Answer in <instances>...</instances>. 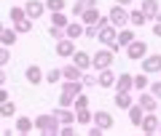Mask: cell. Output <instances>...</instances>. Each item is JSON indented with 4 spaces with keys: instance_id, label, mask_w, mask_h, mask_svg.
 Returning a JSON list of instances; mask_svg holds the SVG:
<instances>
[{
    "instance_id": "1",
    "label": "cell",
    "mask_w": 161,
    "mask_h": 136,
    "mask_svg": "<svg viewBox=\"0 0 161 136\" xmlns=\"http://www.w3.org/2000/svg\"><path fill=\"white\" fill-rule=\"evenodd\" d=\"M59 88H62L59 91V107H73V99L83 91V83L80 80H62Z\"/></svg>"
},
{
    "instance_id": "2",
    "label": "cell",
    "mask_w": 161,
    "mask_h": 136,
    "mask_svg": "<svg viewBox=\"0 0 161 136\" xmlns=\"http://www.w3.org/2000/svg\"><path fill=\"white\" fill-rule=\"evenodd\" d=\"M32 123H35V131H40L43 136H57L59 133V120L54 112L51 115H38Z\"/></svg>"
},
{
    "instance_id": "3",
    "label": "cell",
    "mask_w": 161,
    "mask_h": 136,
    "mask_svg": "<svg viewBox=\"0 0 161 136\" xmlns=\"http://www.w3.org/2000/svg\"><path fill=\"white\" fill-rule=\"evenodd\" d=\"M115 38H118V27H113V24H102V27H97V43L99 45H108V48H113L115 45Z\"/></svg>"
},
{
    "instance_id": "4",
    "label": "cell",
    "mask_w": 161,
    "mask_h": 136,
    "mask_svg": "<svg viewBox=\"0 0 161 136\" xmlns=\"http://www.w3.org/2000/svg\"><path fill=\"white\" fill-rule=\"evenodd\" d=\"M115 62V53L110 51L108 45L105 48H99L97 53H92V69H105V67H113Z\"/></svg>"
},
{
    "instance_id": "5",
    "label": "cell",
    "mask_w": 161,
    "mask_h": 136,
    "mask_svg": "<svg viewBox=\"0 0 161 136\" xmlns=\"http://www.w3.org/2000/svg\"><path fill=\"white\" fill-rule=\"evenodd\" d=\"M108 19H110V24L113 27H126L129 24V11H126V6H121V3H113V8L108 11Z\"/></svg>"
},
{
    "instance_id": "6",
    "label": "cell",
    "mask_w": 161,
    "mask_h": 136,
    "mask_svg": "<svg viewBox=\"0 0 161 136\" xmlns=\"http://www.w3.org/2000/svg\"><path fill=\"white\" fill-rule=\"evenodd\" d=\"M134 38H137V35H134V29L129 27V24H126V27H121V29H118V38H115V45L110 48V51H113V53H118L121 48H126V45L132 43Z\"/></svg>"
},
{
    "instance_id": "7",
    "label": "cell",
    "mask_w": 161,
    "mask_h": 136,
    "mask_svg": "<svg viewBox=\"0 0 161 136\" xmlns=\"http://www.w3.org/2000/svg\"><path fill=\"white\" fill-rule=\"evenodd\" d=\"M113 115L108 112V109H97V112H92V125H97V128H102V131H110L113 128Z\"/></svg>"
},
{
    "instance_id": "8",
    "label": "cell",
    "mask_w": 161,
    "mask_h": 136,
    "mask_svg": "<svg viewBox=\"0 0 161 136\" xmlns=\"http://www.w3.org/2000/svg\"><path fill=\"white\" fill-rule=\"evenodd\" d=\"M140 62H142V72H148V75L161 72V53H145Z\"/></svg>"
},
{
    "instance_id": "9",
    "label": "cell",
    "mask_w": 161,
    "mask_h": 136,
    "mask_svg": "<svg viewBox=\"0 0 161 136\" xmlns=\"http://www.w3.org/2000/svg\"><path fill=\"white\" fill-rule=\"evenodd\" d=\"M145 53H148V43H145V40H137V38H134L132 43L126 45V56L132 59V62H140Z\"/></svg>"
},
{
    "instance_id": "10",
    "label": "cell",
    "mask_w": 161,
    "mask_h": 136,
    "mask_svg": "<svg viewBox=\"0 0 161 136\" xmlns=\"http://www.w3.org/2000/svg\"><path fill=\"white\" fill-rule=\"evenodd\" d=\"M137 104L145 109V112H156V109H158V99H156V96L150 93L148 88H145V91H140V96H137Z\"/></svg>"
},
{
    "instance_id": "11",
    "label": "cell",
    "mask_w": 161,
    "mask_h": 136,
    "mask_svg": "<svg viewBox=\"0 0 161 136\" xmlns=\"http://www.w3.org/2000/svg\"><path fill=\"white\" fill-rule=\"evenodd\" d=\"M24 13H27L32 22H38V19L46 13V6H43L40 0H24Z\"/></svg>"
},
{
    "instance_id": "12",
    "label": "cell",
    "mask_w": 161,
    "mask_h": 136,
    "mask_svg": "<svg viewBox=\"0 0 161 136\" xmlns=\"http://www.w3.org/2000/svg\"><path fill=\"white\" fill-rule=\"evenodd\" d=\"M156 128H158V118H156V112H145V115H142V123H140L142 136H153Z\"/></svg>"
},
{
    "instance_id": "13",
    "label": "cell",
    "mask_w": 161,
    "mask_h": 136,
    "mask_svg": "<svg viewBox=\"0 0 161 136\" xmlns=\"http://www.w3.org/2000/svg\"><path fill=\"white\" fill-rule=\"evenodd\" d=\"M73 51H75V40H70V38H59L57 40V56L59 59H70Z\"/></svg>"
},
{
    "instance_id": "14",
    "label": "cell",
    "mask_w": 161,
    "mask_h": 136,
    "mask_svg": "<svg viewBox=\"0 0 161 136\" xmlns=\"http://www.w3.org/2000/svg\"><path fill=\"white\" fill-rule=\"evenodd\" d=\"M113 83H115V72H113V67L97 69V85H99V88H113Z\"/></svg>"
},
{
    "instance_id": "15",
    "label": "cell",
    "mask_w": 161,
    "mask_h": 136,
    "mask_svg": "<svg viewBox=\"0 0 161 136\" xmlns=\"http://www.w3.org/2000/svg\"><path fill=\"white\" fill-rule=\"evenodd\" d=\"M64 38H70V40H80V38H83V22H80V19L67 22V24H64Z\"/></svg>"
},
{
    "instance_id": "16",
    "label": "cell",
    "mask_w": 161,
    "mask_h": 136,
    "mask_svg": "<svg viewBox=\"0 0 161 136\" xmlns=\"http://www.w3.org/2000/svg\"><path fill=\"white\" fill-rule=\"evenodd\" d=\"M70 59H73V64H75V67H80L83 72H86V69H92V53H86V51H78V48H75Z\"/></svg>"
},
{
    "instance_id": "17",
    "label": "cell",
    "mask_w": 161,
    "mask_h": 136,
    "mask_svg": "<svg viewBox=\"0 0 161 136\" xmlns=\"http://www.w3.org/2000/svg\"><path fill=\"white\" fill-rule=\"evenodd\" d=\"M24 78H27L30 85H40L43 83V69H40L38 64H30V67L24 69Z\"/></svg>"
},
{
    "instance_id": "18",
    "label": "cell",
    "mask_w": 161,
    "mask_h": 136,
    "mask_svg": "<svg viewBox=\"0 0 161 136\" xmlns=\"http://www.w3.org/2000/svg\"><path fill=\"white\" fill-rule=\"evenodd\" d=\"M113 104L118 109H129L134 104V99H132V91H115V99H113Z\"/></svg>"
},
{
    "instance_id": "19",
    "label": "cell",
    "mask_w": 161,
    "mask_h": 136,
    "mask_svg": "<svg viewBox=\"0 0 161 136\" xmlns=\"http://www.w3.org/2000/svg\"><path fill=\"white\" fill-rule=\"evenodd\" d=\"M14 131L16 133H22V136H27V133H32L35 131V123H32V118H16V123H14Z\"/></svg>"
},
{
    "instance_id": "20",
    "label": "cell",
    "mask_w": 161,
    "mask_h": 136,
    "mask_svg": "<svg viewBox=\"0 0 161 136\" xmlns=\"http://www.w3.org/2000/svg\"><path fill=\"white\" fill-rule=\"evenodd\" d=\"M140 11L148 16V22H153L156 13L161 11V6H158V0H142V3H140Z\"/></svg>"
},
{
    "instance_id": "21",
    "label": "cell",
    "mask_w": 161,
    "mask_h": 136,
    "mask_svg": "<svg viewBox=\"0 0 161 136\" xmlns=\"http://www.w3.org/2000/svg\"><path fill=\"white\" fill-rule=\"evenodd\" d=\"M113 88H115V91H134V88H132V75H129V72H121V75H115V83H113Z\"/></svg>"
},
{
    "instance_id": "22",
    "label": "cell",
    "mask_w": 161,
    "mask_h": 136,
    "mask_svg": "<svg viewBox=\"0 0 161 136\" xmlns=\"http://www.w3.org/2000/svg\"><path fill=\"white\" fill-rule=\"evenodd\" d=\"M126 112H129V123H132V125H134V128H140V123H142V115H145V109H142V107H140V104H137V102H134V104H132V107H129V109H126Z\"/></svg>"
},
{
    "instance_id": "23",
    "label": "cell",
    "mask_w": 161,
    "mask_h": 136,
    "mask_svg": "<svg viewBox=\"0 0 161 136\" xmlns=\"http://www.w3.org/2000/svg\"><path fill=\"white\" fill-rule=\"evenodd\" d=\"M54 115H57L59 125H64V123H75V109H70V107H59V109H54Z\"/></svg>"
},
{
    "instance_id": "24",
    "label": "cell",
    "mask_w": 161,
    "mask_h": 136,
    "mask_svg": "<svg viewBox=\"0 0 161 136\" xmlns=\"http://www.w3.org/2000/svg\"><path fill=\"white\" fill-rule=\"evenodd\" d=\"M43 83L59 85V83H62V67H51L48 72H43Z\"/></svg>"
},
{
    "instance_id": "25",
    "label": "cell",
    "mask_w": 161,
    "mask_h": 136,
    "mask_svg": "<svg viewBox=\"0 0 161 136\" xmlns=\"http://www.w3.org/2000/svg\"><path fill=\"white\" fill-rule=\"evenodd\" d=\"M16 29L14 27H6L3 29V32H0V45H8V48H11V45H16Z\"/></svg>"
},
{
    "instance_id": "26",
    "label": "cell",
    "mask_w": 161,
    "mask_h": 136,
    "mask_svg": "<svg viewBox=\"0 0 161 136\" xmlns=\"http://www.w3.org/2000/svg\"><path fill=\"white\" fill-rule=\"evenodd\" d=\"M80 75H83V69L75 67V64H67V67H62V80H80Z\"/></svg>"
},
{
    "instance_id": "27",
    "label": "cell",
    "mask_w": 161,
    "mask_h": 136,
    "mask_svg": "<svg viewBox=\"0 0 161 136\" xmlns=\"http://www.w3.org/2000/svg\"><path fill=\"white\" fill-rule=\"evenodd\" d=\"M142 24H148V16H145L140 8L129 11V27H142Z\"/></svg>"
},
{
    "instance_id": "28",
    "label": "cell",
    "mask_w": 161,
    "mask_h": 136,
    "mask_svg": "<svg viewBox=\"0 0 161 136\" xmlns=\"http://www.w3.org/2000/svg\"><path fill=\"white\" fill-rule=\"evenodd\" d=\"M32 27H35V22L30 16H24L22 22H14V29H16V35H27V32H32Z\"/></svg>"
},
{
    "instance_id": "29",
    "label": "cell",
    "mask_w": 161,
    "mask_h": 136,
    "mask_svg": "<svg viewBox=\"0 0 161 136\" xmlns=\"http://www.w3.org/2000/svg\"><path fill=\"white\" fill-rule=\"evenodd\" d=\"M148 85H150V80H148V72L132 75V88H134V91H145Z\"/></svg>"
},
{
    "instance_id": "30",
    "label": "cell",
    "mask_w": 161,
    "mask_h": 136,
    "mask_svg": "<svg viewBox=\"0 0 161 136\" xmlns=\"http://www.w3.org/2000/svg\"><path fill=\"white\" fill-rule=\"evenodd\" d=\"M99 16H102V13H99V8L94 6V8H86V11L80 13V22H83V24H97Z\"/></svg>"
},
{
    "instance_id": "31",
    "label": "cell",
    "mask_w": 161,
    "mask_h": 136,
    "mask_svg": "<svg viewBox=\"0 0 161 136\" xmlns=\"http://www.w3.org/2000/svg\"><path fill=\"white\" fill-rule=\"evenodd\" d=\"M75 123H78V125H92V109H89V107L75 109Z\"/></svg>"
},
{
    "instance_id": "32",
    "label": "cell",
    "mask_w": 161,
    "mask_h": 136,
    "mask_svg": "<svg viewBox=\"0 0 161 136\" xmlns=\"http://www.w3.org/2000/svg\"><path fill=\"white\" fill-rule=\"evenodd\" d=\"M14 115H16V104H14L11 99L0 102V118H14Z\"/></svg>"
},
{
    "instance_id": "33",
    "label": "cell",
    "mask_w": 161,
    "mask_h": 136,
    "mask_svg": "<svg viewBox=\"0 0 161 136\" xmlns=\"http://www.w3.org/2000/svg\"><path fill=\"white\" fill-rule=\"evenodd\" d=\"M43 6H46L48 13H51V11H64V8H67V0H46Z\"/></svg>"
},
{
    "instance_id": "34",
    "label": "cell",
    "mask_w": 161,
    "mask_h": 136,
    "mask_svg": "<svg viewBox=\"0 0 161 136\" xmlns=\"http://www.w3.org/2000/svg\"><path fill=\"white\" fill-rule=\"evenodd\" d=\"M24 16H27V13H24V6H11V11H8V19H11V24H14V22H22Z\"/></svg>"
},
{
    "instance_id": "35",
    "label": "cell",
    "mask_w": 161,
    "mask_h": 136,
    "mask_svg": "<svg viewBox=\"0 0 161 136\" xmlns=\"http://www.w3.org/2000/svg\"><path fill=\"white\" fill-rule=\"evenodd\" d=\"M80 83H83V88H94V85H97V75H92L86 69V72L80 75Z\"/></svg>"
},
{
    "instance_id": "36",
    "label": "cell",
    "mask_w": 161,
    "mask_h": 136,
    "mask_svg": "<svg viewBox=\"0 0 161 136\" xmlns=\"http://www.w3.org/2000/svg\"><path fill=\"white\" fill-rule=\"evenodd\" d=\"M83 107H89V96L83 93V91H80L78 96L73 99V109H83Z\"/></svg>"
},
{
    "instance_id": "37",
    "label": "cell",
    "mask_w": 161,
    "mask_h": 136,
    "mask_svg": "<svg viewBox=\"0 0 161 136\" xmlns=\"http://www.w3.org/2000/svg\"><path fill=\"white\" fill-rule=\"evenodd\" d=\"M11 62V48L8 45H0V67H6Z\"/></svg>"
},
{
    "instance_id": "38",
    "label": "cell",
    "mask_w": 161,
    "mask_h": 136,
    "mask_svg": "<svg viewBox=\"0 0 161 136\" xmlns=\"http://www.w3.org/2000/svg\"><path fill=\"white\" fill-rule=\"evenodd\" d=\"M48 35H51L54 40H59V38H64V27H57V24H48Z\"/></svg>"
},
{
    "instance_id": "39",
    "label": "cell",
    "mask_w": 161,
    "mask_h": 136,
    "mask_svg": "<svg viewBox=\"0 0 161 136\" xmlns=\"http://www.w3.org/2000/svg\"><path fill=\"white\" fill-rule=\"evenodd\" d=\"M83 38H97V24H83Z\"/></svg>"
},
{
    "instance_id": "40",
    "label": "cell",
    "mask_w": 161,
    "mask_h": 136,
    "mask_svg": "<svg viewBox=\"0 0 161 136\" xmlns=\"http://www.w3.org/2000/svg\"><path fill=\"white\" fill-rule=\"evenodd\" d=\"M148 91L153 93L156 99H161V80H156V83H150V85H148Z\"/></svg>"
},
{
    "instance_id": "41",
    "label": "cell",
    "mask_w": 161,
    "mask_h": 136,
    "mask_svg": "<svg viewBox=\"0 0 161 136\" xmlns=\"http://www.w3.org/2000/svg\"><path fill=\"white\" fill-rule=\"evenodd\" d=\"M86 133H89V136H102V133H105V131H102V128H97V125H92V128H89V131H86Z\"/></svg>"
},
{
    "instance_id": "42",
    "label": "cell",
    "mask_w": 161,
    "mask_h": 136,
    "mask_svg": "<svg viewBox=\"0 0 161 136\" xmlns=\"http://www.w3.org/2000/svg\"><path fill=\"white\" fill-rule=\"evenodd\" d=\"M153 35H156V38H161V22L153 24Z\"/></svg>"
},
{
    "instance_id": "43",
    "label": "cell",
    "mask_w": 161,
    "mask_h": 136,
    "mask_svg": "<svg viewBox=\"0 0 161 136\" xmlns=\"http://www.w3.org/2000/svg\"><path fill=\"white\" fill-rule=\"evenodd\" d=\"M6 80H8V75H6V69L0 67V85H6Z\"/></svg>"
},
{
    "instance_id": "44",
    "label": "cell",
    "mask_w": 161,
    "mask_h": 136,
    "mask_svg": "<svg viewBox=\"0 0 161 136\" xmlns=\"http://www.w3.org/2000/svg\"><path fill=\"white\" fill-rule=\"evenodd\" d=\"M6 99H8V91L3 88V85H0V102H6Z\"/></svg>"
},
{
    "instance_id": "45",
    "label": "cell",
    "mask_w": 161,
    "mask_h": 136,
    "mask_svg": "<svg viewBox=\"0 0 161 136\" xmlns=\"http://www.w3.org/2000/svg\"><path fill=\"white\" fill-rule=\"evenodd\" d=\"M113 3H121V6H129V3H134V0H113Z\"/></svg>"
},
{
    "instance_id": "46",
    "label": "cell",
    "mask_w": 161,
    "mask_h": 136,
    "mask_svg": "<svg viewBox=\"0 0 161 136\" xmlns=\"http://www.w3.org/2000/svg\"><path fill=\"white\" fill-rule=\"evenodd\" d=\"M153 22H161V11H158V13H156V19H153Z\"/></svg>"
},
{
    "instance_id": "47",
    "label": "cell",
    "mask_w": 161,
    "mask_h": 136,
    "mask_svg": "<svg viewBox=\"0 0 161 136\" xmlns=\"http://www.w3.org/2000/svg\"><path fill=\"white\" fill-rule=\"evenodd\" d=\"M156 133H161V120H158V128H156Z\"/></svg>"
},
{
    "instance_id": "48",
    "label": "cell",
    "mask_w": 161,
    "mask_h": 136,
    "mask_svg": "<svg viewBox=\"0 0 161 136\" xmlns=\"http://www.w3.org/2000/svg\"><path fill=\"white\" fill-rule=\"evenodd\" d=\"M3 29H6V24H3V22H0V32H3Z\"/></svg>"
},
{
    "instance_id": "49",
    "label": "cell",
    "mask_w": 161,
    "mask_h": 136,
    "mask_svg": "<svg viewBox=\"0 0 161 136\" xmlns=\"http://www.w3.org/2000/svg\"><path fill=\"white\" fill-rule=\"evenodd\" d=\"M158 75H161V72H158Z\"/></svg>"
}]
</instances>
